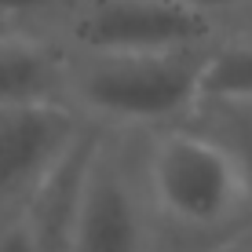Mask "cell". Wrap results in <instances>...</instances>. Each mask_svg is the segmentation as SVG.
Returning <instances> with one entry per match:
<instances>
[{"label":"cell","mask_w":252,"mask_h":252,"mask_svg":"<svg viewBox=\"0 0 252 252\" xmlns=\"http://www.w3.org/2000/svg\"><path fill=\"white\" fill-rule=\"evenodd\" d=\"M135 168L154 252H208L252 223V190L238 164L190 125L135 135Z\"/></svg>","instance_id":"cell-1"},{"label":"cell","mask_w":252,"mask_h":252,"mask_svg":"<svg viewBox=\"0 0 252 252\" xmlns=\"http://www.w3.org/2000/svg\"><path fill=\"white\" fill-rule=\"evenodd\" d=\"M212 40L168 51L81 55L66 51L63 106L95 132L150 135L183 125L201 99Z\"/></svg>","instance_id":"cell-2"},{"label":"cell","mask_w":252,"mask_h":252,"mask_svg":"<svg viewBox=\"0 0 252 252\" xmlns=\"http://www.w3.org/2000/svg\"><path fill=\"white\" fill-rule=\"evenodd\" d=\"M66 252H154V227L135 168V135H92L69 208Z\"/></svg>","instance_id":"cell-3"},{"label":"cell","mask_w":252,"mask_h":252,"mask_svg":"<svg viewBox=\"0 0 252 252\" xmlns=\"http://www.w3.org/2000/svg\"><path fill=\"white\" fill-rule=\"evenodd\" d=\"M48 40L81 55H125L208 44L216 33L208 19L176 0H81Z\"/></svg>","instance_id":"cell-4"},{"label":"cell","mask_w":252,"mask_h":252,"mask_svg":"<svg viewBox=\"0 0 252 252\" xmlns=\"http://www.w3.org/2000/svg\"><path fill=\"white\" fill-rule=\"evenodd\" d=\"M88 125L66 106L0 110V227L30 212Z\"/></svg>","instance_id":"cell-5"},{"label":"cell","mask_w":252,"mask_h":252,"mask_svg":"<svg viewBox=\"0 0 252 252\" xmlns=\"http://www.w3.org/2000/svg\"><path fill=\"white\" fill-rule=\"evenodd\" d=\"M66 51L40 33L0 30V110L63 106Z\"/></svg>","instance_id":"cell-6"},{"label":"cell","mask_w":252,"mask_h":252,"mask_svg":"<svg viewBox=\"0 0 252 252\" xmlns=\"http://www.w3.org/2000/svg\"><path fill=\"white\" fill-rule=\"evenodd\" d=\"M183 125L212 139L238 164L241 179L252 190V102L245 99H197Z\"/></svg>","instance_id":"cell-7"},{"label":"cell","mask_w":252,"mask_h":252,"mask_svg":"<svg viewBox=\"0 0 252 252\" xmlns=\"http://www.w3.org/2000/svg\"><path fill=\"white\" fill-rule=\"evenodd\" d=\"M201 99H245L252 102V48L212 40L201 81Z\"/></svg>","instance_id":"cell-8"},{"label":"cell","mask_w":252,"mask_h":252,"mask_svg":"<svg viewBox=\"0 0 252 252\" xmlns=\"http://www.w3.org/2000/svg\"><path fill=\"white\" fill-rule=\"evenodd\" d=\"M77 4H81V0H0V30L51 37V30H55Z\"/></svg>","instance_id":"cell-9"},{"label":"cell","mask_w":252,"mask_h":252,"mask_svg":"<svg viewBox=\"0 0 252 252\" xmlns=\"http://www.w3.org/2000/svg\"><path fill=\"white\" fill-rule=\"evenodd\" d=\"M212 33H216V40H223V44L252 48V0H245L241 7H234L230 15H223V19L212 26Z\"/></svg>","instance_id":"cell-10"},{"label":"cell","mask_w":252,"mask_h":252,"mask_svg":"<svg viewBox=\"0 0 252 252\" xmlns=\"http://www.w3.org/2000/svg\"><path fill=\"white\" fill-rule=\"evenodd\" d=\"M0 252H37V241H33V223H30V212L0 227Z\"/></svg>","instance_id":"cell-11"},{"label":"cell","mask_w":252,"mask_h":252,"mask_svg":"<svg viewBox=\"0 0 252 252\" xmlns=\"http://www.w3.org/2000/svg\"><path fill=\"white\" fill-rule=\"evenodd\" d=\"M179 7H187V11H194V15H201V19H208V22H220L223 15H230L234 7H241L245 0H176Z\"/></svg>","instance_id":"cell-12"},{"label":"cell","mask_w":252,"mask_h":252,"mask_svg":"<svg viewBox=\"0 0 252 252\" xmlns=\"http://www.w3.org/2000/svg\"><path fill=\"white\" fill-rule=\"evenodd\" d=\"M208 252H252V234H238V238L223 241V245H216Z\"/></svg>","instance_id":"cell-13"},{"label":"cell","mask_w":252,"mask_h":252,"mask_svg":"<svg viewBox=\"0 0 252 252\" xmlns=\"http://www.w3.org/2000/svg\"><path fill=\"white\" fill-rule=\"evenodd\" d=\"M241 234H252V223H249V227H245V230H241Z\"/></svg>","instance_id":"cell-14"}]
</instances>
